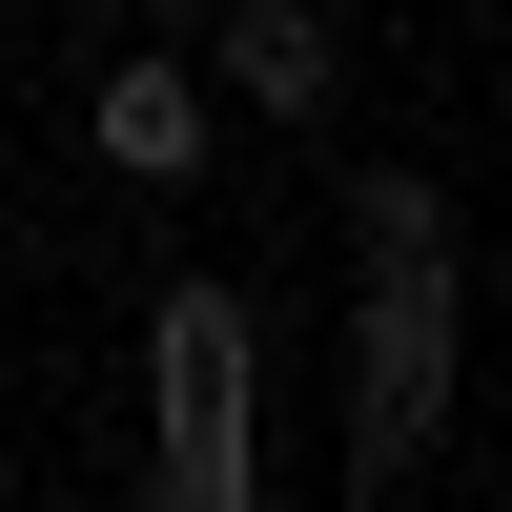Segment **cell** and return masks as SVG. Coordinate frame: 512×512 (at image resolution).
<instances>
[{
    "label": "cell",
    "instance_id": "6",
    "mask_svg": "<svg viewBox=\"0 0 512 512\" xmlns=\"http://www.w3.org/2000/svg\"><path fill=\"white\" fill-rule=\"evenodd\" d=\"M82 21H144V0H82Z\"/></svg>",
    "mask_w": 512,
    "mask_h": 512
},
{
    "label": "cell",
    "instance_id": "1",
    "mask_svg": "<svg viewBox=\"0 0 512 512\" xmlns=\"http://www.w3.org/2000/svg\"><path fill=\"white\" fill-rule=\"evenodd\" d=\"M451 328H472V267H369V308H349V492H410L451 451Z\"/></svg>",
    "mask_w": 512,
    "mask_h": 512
},
{
    "label": "cell",
    "instance_id": "5",
    "mask_svg": "<svg viewBox=\"0 0 512 512\" xmlns=\"http://www.w3.org/2000/svg\"><path fill=\"white\" fill-rule=\"evenodd\" d=\"M349 267H472V246H451V185H431V164H369V185H349Z\"/></svg>",
    "mask_w": 512,
    "mask_h": 512
},
{
    "label": "cell",
    "instance_id": "3",
    "mask_svg": "<svg viewBox=\"0 0 512 512\" xmlns=\"http://www.w3.org/2000/svg\"><path fill=\"white\" fill-rule=\"evenodd\" d=\"M205 62H226V103H267V123H328V103H349V21H328V0H226Z\"/></svg>",
    "mask_w": 512,
    "mask_h": 512
},
{
    "label": "cell",
    "instance_id": "2",
    "mask_svg": "<svg viewBox=\"0 0 512 512\" xmlns=\"http://www.w3.org/2000/svg\"><path fill=\"white\" fill-rule=\"evenodd\" d=\"M144 369H164V492H185V512H246V492H267V431H246L267 328H246V287H164Z\"/></svg>",
    "mask_w": 512,
    "mask_h": 512
},
{
    "label": "cell",
    "instance_id": "4",
    "mask_svg": "<svg viewBox=\"0 0 512 512\" xmlns=\"http://www.w3.org/2000/svg\"><path fill=\"white\" fill-rule=\"evenodd\" d=\"M82 123H103V164H123V185H185V164H205V62H185V41H123Z\"/></svg>",
    "mask_w": 512,
    "mask_h": 512
}]
</instances>
